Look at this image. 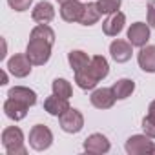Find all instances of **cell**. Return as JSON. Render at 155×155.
I'll return each instance as SVG.
<instances>
[{
	"label": "cell",
	"mask_w": 155,
	"mask_h": 155,
	"mask_svg": "<svg viewBox=\"0 0 155 155\" xmlns=\"http://www.w3.org/2000/svg\"><path fill=\"white\" fill-rule=\"evenodd\" d=\"M2 144L9 155H26L28 150L24 148V133L17 126H9L2 131Z\"/></svg>",
	"instance_id": "6da1fadb"
},
{
	"label": "cell",
	"mask_w": 155,
	"mask_h": 155,
	"mask_svg": "<svg viewBox=\"0 0 155 155\" xmlns=\"http://www.w3.org/2000/svg\"><path fill=\"white\" fill-rule=\"evenodd\" d=\"M26 55L31 60V64L44 66L49 60V57H51V44L46 42V40H40V38H29Z\"/></svg>",
	"instance_id": "7a4b0ae2"
},
{
	"label": "cell",
	"mask_w": 155,
	"mask_h": 155,
	"mask_svg": "<svg viewBox=\"0 0 155 155\" xmlns=\"http://www.w3.org/2000/svg\"><path fill=\"white\" fill-rule=\"evenodd\" d=\"M51 142H53V133H51V130L48 126L37 124V126L31 128V131H29V144H31L33 150L44 151V150H48L51 146Z\"/></svg>",
	"instance_id": "3957f363"
},
{
	"label": "cell",
	"mask_w": 155,
	"mask_h": 155,
	"mask_svg": "<svg viewBox=\"0 0 155 155\" xmlns=\"http://www.w3.org/2000/svg\"><path fill=\"white\" fill-rule=\"evenodd\" d=\"M148 135H131L126 140V151L130 155H142V153H155V144L150 140Z\"/></svg>",
	"instance_id": "277c9868"
},
{
	"label": "cell",
	"mask_w": 155,
	"mask_h": 155,
	"mask_svg": "<svg viewBox=\"0 0 155 155\" xmlns=\"http://www.w3.org/2000/svg\"><path fill=\"white\" fill-rule=\"evenodd\" d=\"M58 119H60V128L64 131H68V133H79L82 130V126H84L82 113L79 110H73V108L66 110Z\"/></svg>",
	"instance_id": "5b68a950"
},
{
	"label": "cell",
	"mask_w": 155,
	"mask_h": 155,
	"mask_svg": "<svg viewBox=\"0 0 155 155\" xmlns=\"http://www.w3.org/2000/svg\"><path fill=\"white\" fill-rule=\"evenodd\" d=\"M31 60L28 58V55H13L9 60H8V69L11 75L18 77V79H22V77H28L31 73Z\"/></svg>",
	"instance_id": "8992f818"
},
{
	"label": "cell",
	"mask_w": 155,
	"mask_h": 155,
	"mask_svg": "<svg viewBox=\"0 0 155 155\" xmlns=\"http://www.w3.org/2000/svg\"><path fill=\"white\" fill-rule=\"evenodd\" d=\"M128 40L131 42V46L137 48H144L146 42L150 40V28L144 22H135L130 26L128 29Z\"/></svg>",
	"instance_id": "52a82bcc"
},
{
	"label": "cell",
	"mask_w": 155,
	"mask_h": 155,
	"mask_svg": "<svg viewBox=\"0 0 155 155\" xmlns=\"http://www.w3.org/2000/svg\"><path fill=\"white\" fill-rule=\"evenodd\" d=\"M91 104L95 106V108H99V110H108V108H111L113 106V102H115V93H113V90L111 88H99V90H95L93 93H91Z\"/></svg>",
	"instance_id": "ba28073f"
},
{
	"label": "cell",
	"mask_w": 155,
	"mask_h": 155,
	"mask_svg": "<svg viewBox=\"0 0 155 155\" xmlns=\"http://www.w3.org/2000/svg\"><path fill=\"white\" fill-rule=\"evenodd\" d=\"M84 150L88 153H95V155L108 153L110 151V140L102 133H93L84 140Z\"/></svg>",
	"instance_id": "9c48e42d"
},
{
	"label": "cell",
	"mask_w": 155,
	"mask_h": 155,
	"mask_svg": "<svg viewBox=\"0 0 155 155\" xmlns=\"http://www.w3.org/2000/svg\"><path fill=\"white\" fill-rule=\"evenodd\" d=\"M82 13H84V6L79 0H68L60 8V17L66 22H81Z\"/></svg>",
	"instance_id": "30bf717a"
},
{
	"label": "cell",
	"mask_w": 155,
	"mask_h": 155,
	"mask_svg": "<svg viewBox=\"0 0 155 155\" xmlns=\"http://www.w3.org/2000/svg\"><path fill=\"white\" fill-rule=\"evenodd\" d=\"M124 22H126L124 13H120V11L111 13V15L102 22V31H104V35H108V37H117V35L124 29Z\"/></svg>",
	"instance_id": "8fae6325"
},
{
	"label": "cell",
	"mask_w": 155,
	"mask_h": 155,
	"mask_svg": "<svg viewBox=\"0 0 155 155\" xmlns=\"http://www.w3.org/2000/svg\"><path fill=\"white\" fill-rule=\"evenodd\" d=\"M110 53H111L115 62H128L131 58V42L117 38L110 44Z\"/></svg>",
	"instance_id": "7c38bea8"
},
{
	"label": "cell",
	"mask_w": 155,
	"mask_h": 155,
	"mask_svg": "<svg viewBox=\"0 0 155 155\" xmlns=\"http://www.w3.org/2000/svg\"><path fill=\"white\" fill-rule=\"evenodd\" d=\"M28 108H29L28 104H24V102H20L17 99H11V97L4 102V111L13 120H22L28 115Z\"/></svg>",
	"instance_id": "4fadbf2b"
},
{
	"label": "cell",
	"mask_w": 155,
	"mask_h": 155,
	"mask_svg": "<svg viewBox=\"0 0 155 155\" xmlns=\"http://www.w3.org/2000/svg\"><path fill=\"white\" fill-rule=\"evenodd\" d=\"M44 110L49 113V115H55V117H60L66 110H69V104H68V99H62L58 95H51L44 101Z\"/></svg>",
	"instance_id": "5bb4252c"
},
{
	"label": "cell",
	"mask_w": 155,
	"mask_h": 155,
	"mask_svg": "<svg viewBox=\"0 0 155 155\" xmlns=\"http://www.w3.org/2000/svg\"><path fill=\"white\" fill-rule=\"evenodd\" d=\"M31 17H33V20L38 22V24H48V22H51V20L55 18V9H53V6H51L49 2H46V0H44V2H38V4L35 6Z\"/></svg>",
	"instance_id": "9a60e30c"
},
{
	"label": "cell",
	"mask_w": 155,
	"mask_h": 155,
	"mask_svg": "<svg viewBox=\"0 0 155 155\" xmlns=\"http://www.w3.org/2000/svg\"><path fill=\"white\" fill-rule=\"evenodd\" d=\"M75 82L79 84V88H82V90H93L99 84V79L93 75V71L90 69V64H88L84 69L75 71Z\"/></svg>",
	"instance_id": "2e32d148"
},
{
	"label": "cell",
	"mask_w": 155,
	"mask_h": 155,
	"mask_svg": "<svg viewBox=\"0 0 155 155\" xmlns=\"http://www.w3.org/2000/svg\"><path fill=\"white\" fill-rule=\"evenodd\" d=\"M8 97L17 99V101H20V102L28 104V106H35V104H37V93H35L33 90L26 88V86H15V88H11L9 93H8Z\"/></svg>",
	"instance_id": "e0dca14e"
},
{
	"label": "cell",
	"mask_w": 155,
	"mask_h": 155,
	"mask_svg": "<svg viewBox=\"0 0 155 155\" xmlns=\"http://www.w3.org/2000/svg\"><path fill=\"white\" fill-rule=\"evenodd\" d=\"M139 66L148 71V73H155V46H146L139 51L137 55Z\"/></svg>",
	"instance_id": "ac0fdd59"
},
{
	"label": "cell",
	"mask_w": 155,
	"mask_h": 155,
	"mask_svg": "<svg viewBox=\"0 0 155 155\" xmlns=\"http://www.w3.org/2000/svg\"><path fill=\"white\" fill-rule=\"evenodd\" d=\"M90 69L93 71V75L97 77L99 81L106 79V77H108V73H110L108 60H106L104 57H101V55H95V57L91 58V62H90Z\"/></svg>",
	"instance_id": "d6986e66"
},
{
	"label": "cell",
	"mask_w": 155,
	"mask_h": 155,
	"mask_svg": "<svg viewBox=\"0 0 155 155\" xmlns=\"http://www.w3.org/2000/svg\"><path fill=\"white\" fill-rule=\"evenodd\" d=\"M111 90H113L117 99H128L133 93V90H135V82L130 81V79H120V81H117L111 86Z\"/></svg>",
	"instance_id": "ffe728a7"
},
{
	"label": "cell",
	"mask_w": 155,
	"mask_h": 155,
	"mask_svg": "<svg viewBox=\"0 0 155 155\" xmlns=\"http://www.w3.org/2000/svg\"><path fill=\"white\" fill-rule=\"evenodd\" d=\"M68 60H69V66L73 68V71H81V69H84V68L91 62V58H90L84 51H79V49L71 51V53L68 55Z\"/></svg>",
	"instance_id": "44dd1931"
},
{
	"label": "cell",
	"mask_w": 155,
	"mask_h": 155,
	"mask_svg": "<svg viewBox=\"0 0 155 155\" xmlns=\"http://www.w3.org/2000/svg\"><path fill=\"white\" fill-rule=\"evenodd\" d=\"M101 11L97 8V4H86L84 6V13L81 17V24L82 26H93L99 18H101Z\"/></svg>",
	"instance_id": "7402d4cb"
},
{
	"label": "cell",
	"mask_w": 155,
	"mask_h": 155,
	"mask_svg": "<svg viewBox=\"0 0 155 155\" xmlns=\"http://www.w3.org/2000/svg\"><path fill=\"white\" fill-rule=\"evenodd\" d=\"M31 38H40V40H46V42H49L53 46V42H55V31L49 26H46V24H38L37 28H33Z\"/></svg>",
	"instance_id": "603a6c76"
},
{
	"label": "cell",
	"mask_w": 155,
	"mask_h": 155,
	"mask_svg": "<svg viewBox=\"0 0 155 155\" xmlns=\"http://www.w3.org/2000/svg\"><path fill=\"white\" fill-rule=\"evenodd\" d=\"M51 88H53V93L62 97V99H69L73 95V88H71V84L66 79H55Z\"/></svg>",
	"instance_id": "cb8c5ba5"
},
{
	"label": "cell",
	"mask_w": 155,
	"mask_h": 155,
	"mask_svg": "<svg viewBox=\"0 0 155 155\" xmlns=\"http://www.w3.org/2000/svg\"><path fill=\"white\" fill-rule=\"evenodd\" d=\"M120 2H122V0H99L97 8H99V11L102 15H111V13H117L119 11Z\"/></svg>",
	"instance_id": "d4e9b609"
},
{
	"label": "cell",
	"mask_w": 155,
	"mask_h": 155,
	"mask_svg": "<svg viewBox=\"0 0 155 155\" xmlns=\"http://www.w3.org/2000/svg\"><path fill=\"white\" fill-rule=\"evenodd\" d=\"M142 130H144V133L148 135V137H151V139H155V115H146L144 119H142Z\"/></svg>",
	"instance_id": "484cf974"
},
{
	"label": "cell",
	"mask_w": 155,
	"mask_h": 155,
	"mask_svg": "<svg viewBox=\"0 0 155 155\" xmlns=\"http://www.w3.org/2000/svg\"><path fill=\"white\" fill-rule=\"evenodd\" d=\"M31 2H33V0H8V4L15 11H26V9H29Z\"/></svg>",
	"instance_id": "4316f807"
},
{
	"label": "cell",
	"mask_w": 155,
	"mask_h": 155,
	"mask_svg": "<svg viewBox=\"0 0 155 155\" xmlns=\"http://www.w3.org/2000/svg\"><path fill=\"white\" fill-rule=\"evenodd\" d=\"M146 9H148V24L155 28V0H150Z\"/></svg>",
	"instance_id": "83f0119b"
},
{
	"label": "cell",
	"mask_w": 155,
	"mask_h": 155,
	"mask_svg": "<svg viewBox=\"0 0 155 155\" xmlns=\"http://www.w3.org/2000/svg\"><path fill=\"white\" fill-rule=\"evenodd\" d=\"M148 113H150V115H155V101L150 104V108H148Z\"/></svg>",
	"instance_id": "f1b7e54d"
},
{
	"label": "cell",
	"mask_w": 155,
	"mask_h": 155,
	"mask_svg": "<svg viewBox=\"0 0 155 155\" xmlns=\"http://www.w3.org/2000/svg\"><path fill=\"white\" fill-rule=\"evenodd\" d=\"M0 84H8V75H6V71L2 73V82H0Z\"/></svg>",
	"instance_id": "f546056e"
},
{
	"label": "cell",
	"mask_w": 155,
	"mask_h": 155,
	"mask_svg": "<svg viewBox=\"0 0 155 155\" xmlns=\"http://www.w3.org/2000/svg\"><path fill=\"white\" fill-rule=\"evenodd\" d=\"M57 2H60V4H64V2H68V0H57Z\"/></svg>",
	"instance_id": "4dcf8cb0"
}]
</instances>
